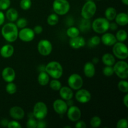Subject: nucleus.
Returning a JSON list of instances; mask_svg holds the SVG:
<instances>
[{"instance_id": "6", "label": "nucleus", "mask_w": 128, "mask_h": 128, "mask_svg": "<svg viewBox=\"0 0 128 128\" xmlns=\"http://www.w3.org/2000/svg\"><path fill=\"white\" fill-rule=\"evenodd\" d=\"M114 72L122 80H126L128 77V65L126 62L120 61L114 64Z\"/></svg>"}, {"instance_id": "36", "label": "nucleus", "mask_w": 128, "mask_h": 128, "mask_svg": "<svg viewBox=\"0 0 128 128\" xmlns=\"http://www.w3.org/2000/svg\"><path fill=\"white\" fill-rule=\"evenodd\" d=\"M11 5L10 0H0V10L4 11L8 9Z\"/></svg>"}, {"instance_id": "15", "label": "nucleus", "mask_w": 128, "mask_h": 128, "mask_svg": "<svg viewBox=\"0 0 128 128\" xmlns=\"http://www.w3.org/2000/svg\"><path fill=\"white\" fill-rule=\"evenodd\" d=\"M2 77L6 82H13L16 77L15 71L11 67L5 68L2 72Z\"/></svg>"}, {"instance_id": "25", "label": "nucleus", "mask_w": 128, "mask_h": 128, "mask_svg": "<svg viewBox=\"0 0 128 128\" xmlns=\"http://www.w3.org/2000/svg\"><path fill=\"white\" fill-rule=\"evenodd\" d=\"M6 18L11 22H14L18 18V12L14 8H10L6 12Z\"/></svg>"}, {"instance_id": "13", "label": "nucleus", "mask_w": 128, "mask_h": 128, "mask_svg": "<svg viewBox=\"0 0 128 128\" xmlns=\"http://www.w3.org/2000/svg\"><path fill=\"white\" fill-rule=\"evenodd\" d=\"M53 108L56 113L62 115L67 112L68 105L62 100H57L54 102Z\"/></svg>"}, {"instance_id": "39", "label": "nucleus", "mask_w": 128, "mask_h": 128, "mask_svg": "<svg viewBox=\"0 0 128 128\" xmlns=\"http://www.w3.org/2000/svg\"><path fill=\"white\" fill-rule=\"evenodd\" d=\"M28 21L25 18H20L17 21V22H16V26H17L18 28H19L22 29L24 28H26V26H27Z\"/></svg>"}, {"instance_id": "18", "label": "nucleus", "mask_w": 128, "mask_h": 128, "mask_svg": "<svg viewBox=\"0 0 128 128\" xmlns=\"http://www.w3.org/2000/svg\"><path fill=\"white\" fill-rule=\"evenodd\" d=\"M102 43L106 46H112L117 42V39L116 36L111 33H105L102 35L101 39Z\"/></svg>"}, {"instance_id": "48", "label": "nucleus", "mask_w": 128, "mask_h": 128, "mask_svg": "<svg viewBox=\"0 0 128 128\" xmlns=\"http://www.w3.org/2000/svg\"><path fill=\"white\" fill-rule=\"evenodd\" d=\"M9 121H8L7 120H3L1 121V124L3 126H8V124Z\"/></svg>"}, {"instance_id": "9", "label": "nucleus", "mask_w": 128, "mask_h": 128, "mask_svg": "<svg viewBox=\"0 0 128 128\" xmlns=\"http://www.w3.org/2000/svg\"><path fill=\"white\" fill-rule=\"evenodd\" d=\"M68 85L70 88L74 90H78L83 86V80L80 75L72 74L68 79Z\"/></svg>"}, {"instance_id": "32", "label": "nucleus", "mask_w": 128, "mask_h": 128, "mask_svg": "<svg viewBox=\"0 0 128 128\" xmlns=\"http://www.w3.org/2000/svg\"><path fill=\"white\" fill-rule=\"evenodd\" d=\"M118 88L121 92L127 93L128 92V82L127 81L122 80L118 83Z\"/></svg>"}, {"instance_id": "11", "label": "nucleus", "mask_w": 128, "mask_h": 128, "mask_svg": "<svg viewBox=\"0 0 128 128\" xmlns=\"http://www.w3.org/2000/svg\"><path fill=\"white\" fill-rule=\"evenodd\" d=\"M35 33L33 30L28 28H24L21 29L18 32V37L21 41L24 42H30L34 38Z\"/></svg>"}, {"instance_id": "37", "label": "nucleus", "mask_w": 128, "mask_h": 128, "mask_svg": "<svg viewBox=\"0 0 128 128\" xmlns=\"http://www.w3.org/2000/svg\"><path fill=\"white\" fill-rule=\"evenodd\" d=\"M104 75H105L106 76H111L114 74V69L112 66H106L103 69V71H102Z\"/></svg>"}, {"instance_id": "7", "label": "nucleus", "mask_w": 128, "mask_h": 128, "mask_svg": "<svg viewBox=\"0 0 128 128\" xmlns=\"http://www.w3.org/2000/svg\"><path fill=\"white\" fill-rule=\"evenodd\" d=\"M112 52L118 59L121 60H126L128 57V50L126 44L122 42H116L113 45Z\"/></svg>"}, {"instance_id": "50", "label": "nucleus", "mask_w": 128, "mask_h": 128, "mask_svg": "<svg viewBox=\"0 0 128 128\" xmlns=\"http://www.w3.org/2000/svg\"><path fill=\"white\" fill-rule=\"evenodd\" d=\"M122 3L124 4L125 5H128V0H121Z\"/></svg>"}, {"instance_id": "3", "label": "nucleus", "mask_w": 128, "mask_h": 128, "mask_svg": "<svg viewBox=\"0 0 128 128\" xmlns=\"http://www.w3.org/2000/svg\"><path fill=\"white\" fill-rule=\"evenodd\" d=\"M110 22L106 18H99L93 21L92 28L96 33H105L110 30Z\"/></svg>"}, {"instance_id": "5", "label": "nucleus", "mask_w": 128, "mask_h": 128, "mask_svg": "<svg viewBox=\"0 0 128 128\" xmlns=\"http://www.w3.org/2000/svg\"><path fill=\"white\" fill-rule=\"evenodd\" d=\"M97 10V7L94 2L88 1L81 10V16L85 20H90L94 16Z\"/></svg>"}, {"instance_id": "2", "label": "nucleus", "mask_w": 128, "mask_h": 128, "mask_svg": "<svg viewBox=\"0 0 128 128\" xmlns=\"http://www.w3.org/2000/svg\"><path fill=\"white\" fill-rule=\"evenodd\" d=\"M45 71L49 76L54 79L61 78L63 74V69L60 62L57 61H51L46 65Z\"/></svg>"}, {"instance_id": "12", "label": "nucleus", "mask_w": 128, "mask_h": 128, "mask_svg": "<svg viewBox=\"0 0 128 128\" xmlns=\"http://www.w3.org/2000/svg\"><path fill=\"white\" fill-rule=\"evenodd\" d=\"M68 117L70 121L72 122H76L81 117V111L78 107L75 106H71L67 111Z\"/></svg>"}, {"instance_id": "31", "label": "nucleus", "mask_w": 128, "mask_h": 128, "mask_svg": "<svg viewBox=\"0 0 128 128\" xmlns=\"http://www.w3.org/2000/svg\"><path fill=\"white\" fill-rule=\"evenodd\" d=\"M62 87L61 82L57 79L52 80L50 82V88L54 91H60V89Z\"/></svg>"}, {"instance_id": "16", "label": "nucleus", "mask_w": 128, "mask_h": 128, "mask_svg": "<svg viewBox=\"0 0 128 128\" xmlns=\"http://www.w3.org/2000/svg\"><path fill=\"white\" fill-rule=\"evenodd\" d=\"M10 116L14 120H21L24 117V111L20 106H14L11 108L10 111Z\"/></svg>"}, {"instance_id": "17", "label": "nucleus", "mask_w": 128, "mask_h": 128, "mask_svg": "<svg viewBox=\"0 0 128 128\" xmlns=\"http://www.w3.org/2000/svg\"><path fill=\"white\" fill-rule=\"evenodd\" d=\"M70 44L72 48L77 50L84 47L86 44V41L83 38L78 36L77 37L71 38L70 41Z\"/></svg>"}, {"instance_id": "42", "label": "nucleus", "mask_w": 128, "mask_h": 128, "mask_svg": "<svg viewBox=\"0 0 128 128\" xmlns=\"http://www.w3.org/2000/svg\"><path fill=\"white\" fill-rule=\"evenodd\" d=\"M35 34H40L41 33H42V31H43V29H42V27L41 26H35L33 30Z\"/></svg>"}, {"instance_id": "30", "label": "nucleus", "mask_w": 128, "mask_h": 128, "mask_svg": "<svg viewBox=\"0 0 128 128\" xmlns=\"http://www.w3.org/2000/svg\"><path fill=\"white\" fill-rule=\"evenodd\" d=\"M6 92L10 94H14L17 91V86L12 82H8L6 87Z\"/></svg>"}, {"instance_id": "19", "label": "nucleus", "mask_w": 128, "mask_h": 128, "mask_svg": "<svg viewBox=\"0 0 128 128\" xmlns=\"http://www.w3.org/2000/svg\"><path fill=\"white\" fill-rule=\"evenodd\" d=\"M60 94L61 98L66 101L72 100L73 97V92H72V89L67 86L61 87V88L60 90Z\"/></svg>"}, {"instance_id": "22", "label": "nucleus", "mask_w": 128, "mask_h": 128, "mask_svg": "<svg viewBox=\"0 0 128 128\" xmlns=\"http://www.w3.org/2000/svg\"><path fill=\"white\" fill-rule=\"evenodd\" d=\"M116 22L120 26H126L128 24V15L125 12H121L116 15Z\"/></svg>"}, {"instance_id": "14", "label": "nucleus", "mask_w": 128, "mask_h": 128, "mask_svg": "<svg viewBox=\"0 0 128 128\" xmlns=\"http://www.w3.org/2000/svg\"><path fill=\"white\" fill-rule=\"evenodd\" d=\"M76 99L80 103H87L91 99V93L88 90L80 89L76 94Z\"/></svg>"}, {"instance_id": "40", "label": "nucleus", "mask_w": 128, "mask_h": 128, "mask_svg": "<svg viewBox=\"0 0 128 128\" xmlns=\"http://www.w3.org/2000/svg\"><path fill=\"white\" fill-rule=\"evenodd\" d=\"M128 127V121L126 119H122L118 122L116 128H127Z\"/></svg>"}, {"instance_id": "46", "label": "nucleus", "mask_w": 128, "mask_h": 128, "mask_svg": "<svg viewBox=\"0 0 128 128\" xmlns=\"http://www.w3.org/2000/svg\"><path fill=\"white\" fill-rule=\"evenodd\" d=\"M4 20H5L4 14V13L2 12V11H0V26H1V25L4 23Z\"/></svg>"}, {"instance_id": "27", "label": "nucleus", "mask_w": 128, "mask_h": 128, "mask_svg": "<svg viewBox=\"0 0 128 128\" xmlns=\"http://www.w3.org/2000/svg\"><path fill=\"white\" fill-rule=\"evenodd\" d=\"M59 22V17L56 14H51L48 17L47 22L50 26L56 25Z\"/></svg>"}, {"instance_id": "38", "label": "nucleus", "mask_w": 128, "mask_h": 128, "mask_svg": "<svg viewBox=\"0 0 128 128\" xmlns=\"http://www.w3.org/2000/svg\"><path fill=\"white\" fill-rule=\"evenodd\" d=\"M38 122L33 118H30L26 123V127L28 128H36Z\"/></svg>"}, {"instance_id": "45", "label": "nucleus", "mask_w": 128, "mask_h": 128, "mask_svg": "<svg viewBox=\"0 0 128 128\" xmlns=\"http://www.w3.org/2000/svg\"><path fill=\"white\" fill-rule=\"evenodd\" d=\"M110 29L112 31H115L118 29V24L116 22H112L110 24Z\"/></svg>"}, {"instance_id": "1", "label": "nucleus", "mask_w": 128, "mask_h": 128, "mask_svg": "<svg viewBox=\"0 0 128 128\" xmlns=\"http://www.w3.org/2000/svg\"><path fill=\"white\" fill-rule=\"evenodd\" d=\"M18 28L14 23H8L4 25L1 34L4 38L10 42H14L18 38Z\"/></svg>"}, {"instance_id": "8", "label": "nucleus", "mask_w": 128, "mask_h": 128, "mask_svg": "<svg viewBox=\"0 0 128 128\" xmlns=\"http://www.w3.org/2000/svg\"><path fill=\"white\" fill-rule=\"evenodd\" d=\"M34 117L38 120H44L48 114V108L43 102H38L34 105L33 109Z\"/></svg>"}, {"instance_id": "34", "label": "nucleus", "mask_w": 128, "mask_h": 128, "mask_svg": "<svg viewBox=\"0 0 128 128\" xmlns=\"http://www.w3.org/2000/svg\"><path fill=\"white\" fill-rule=\"evenodd\" d=\"M91 126L92 128H99L101 124V120L98 116H94L91 120Z\"/></svg>"}, {"instance_id": "21", "label": "nucleus", "mask_w": 128, "mask_h": 128, "mask_svg": "<svg viewBox=\"0 0 128 128\" xmlns=\"http://www.w3.org/2000/svg\"><path fill=\"white\" fill-rule=\"evenodd\" d=\"M84 72L85 76L88 78H91L93 77L96 72L94 64L91 62H86L84 66Z\"/></svg>"}, {"instance_id": "43", "label": "nucleus", "mask_w": 128, "mask_h": 128, "mask_svg": "<svg viewBox=\"0 0 128 128\" xmlns=\"http://www.w3.org/2000/svg\"><path fill=\"white\" fill-rule=\"evenodd\" d=\"M75 127L76 128H86V124L84 121H78V122L76 124Z\"/></svg>"}, {"instance_id": "51", "label": "nucleus", "mask_w": 128, "mask_h": 128, "mask_svg": "<svg viewBox=\"0 0 128 128\" xmlns=\"http://www.w3.org/2000/svg\"><path fill=\"white\" fill-rule=\"evenodd\" d=\"M97 1H100V0H97Z\"/></svg>"}, {"instance_id": "47", "label": "nucleus", "mask_w": 128, "mask_h": 128, "mask_svg": "<svg viewBox=\"0 0 128 128\" xmlns=\"http://www.w3.org/2000/svg\"><path fill=\"white\" fill-rule=\"evenodd\" d=\"M123 103L126 108H128V94H126L123 99Z\"/></svg>"}, {"instance_id": "35", "label": "nucleus", "mask_w": 128, "mask_h": 128, "mask_svg": "<svg viewBox=\"0 0 128 128\" xmlns=\"http://www.w3.org/2000/svg\"><path fill=\"white\" fill-rule=\"evenodd\" d=\"M101 38L98 36H94L91 38L89 41V45L90 47H94L99 45L101 42Z\"/></svg>"}, {"instance_id": "28", "label": "nucleus", "mask_w": 128, "mask_h": 128, "mask_svg": "<svg viewBox=\"0 0 128 128\" xmlns=\"http://www.w3.org/2000/svg\"><path fill=\"white\" fill-rule=\"evenodd\" d=\"M80 30L78 28L76 27H70L66 31L67 35L71 38L77 37L80 35Z\"/></svg>"}, {"instance_id": "49", "label": "nucleus", "mask_w": 128, "mask_h": 128, "mask_svg": "<svg viewBox=\"0 0 128 128\" xmlns=\"http://www.w3.org/2000/svg\"><path fill=\"white\" fill-rule=\"evenodd\" d=\"M99 62V59L97 58H94L92 60V63L93 64H97Z\"/></svg>"}, {"instance_id": "26", "label": "nucleus", "mask_w": 128, "mask_h": 128, "mask_svg": "<svg viewBox=\"0 0 128 128\" xmlns=\"http://www.w3.org/2000/svg\"><path fill=\"white\" fill-rule=\"evenodd\" d=\"M116 15H117V11L115 8L112 7L108 8L105 11V16L108 21H113L114 20H115Z\"/></svg>"}, {"instance_id": "23", "label": "nucleus", "mask_w": 128, "mask_h": 128, "mask_svg": "<svg viewBox=\"0 0 128 128\" xmlns=\"http://www.w3.org/2000/svg\"><path fill=\"white\" fill-rule=\"evenodd\" d=\"M102 61L106 66H112L115 64V58L112 54L110 53H106L103 55L102 58Z\"/></svg>"}, {"instance_id": "24", "label": "nucleus", "mask_w": 128, "mask_h": 128, "mask_svg": "<svg viewBox=\"0 0 128 128\" xmlns=\"http://www.w3.org/2000/svg\"><path fill=\"white\" fill-rule=\"evenodd\" d=\"M38 81L41 86H46L50 82V76L46 71L41 72L38 78Z\"/></svg>"}, {"instance_id": "33", "label": "nucleus", "mask_w": 128, "mask_h": 128, "mask_svg": "<svg viewBox=\"0 0 128 128\" xmlns=\"http://www.w3.org/2000/svg\"><path fill=\"white\" fill-rule=\"evenodd\" d=\"M32 6L31 0H21L20 2V7L23 10H28Z\"/></svg>"}, {"instance_id": "20", "label": "nucleus", "mask_w": 128, "mask_h": 128, "mask_svg": "<svg viewBox=\"0 0 128 128\" xmlns=\"http://www.w3.org/2000/svg\"><path fill=\"white\" fill-rule=\"evenodd\" d=\"M14 52V47L11 44H6L2 46L0 50L1 56L4 58H9L13 55Z\"/></svg>"}, {"instance_id": "10", "label": "nucleus", "mask_w": 128, "mask_h": 128, "mask_svg": "<svg viewBox=\"0 0 128 128\" xmlns=\"http://www.w3.org/2000/svg\"><path fill=\"white\" fill-rule=\"evenodd\" d=\"M38 50L42 56H48L52 52V45L48 40H42L40 41L38 43Z\"/></svg>"}, {"instance_id": "44", "label": "nucleus", "mask_w": 128, "mask_h": 128, "mask_svg": "<svg viewBox=\"0 0 128 128\" xmlns=\"http://www.w3.org/2000/svg\"><path fill=\"white\" fill-rule=\"evenodd\" d=\"M46 127V122H45V121H44L43 120H39V121L38 122L37 128H44Z\"/></svg>"}, {"instance_id": "41", "label": "nucleus", "mask_w": 128, "mask_h": 128, "mask_svg": "<svg viewBox=\"0 0 128 128\" xmlns=\"http://www.w3.org/2000/svg\"><path fill=\"white\" fill-rule=\"evenodd\" d=\"M7 126L9 128H21V125L16 120L9 122Z\"/></svg>"}, {"instance_id": "29", "label": "nucleus", "mask_w": 128, "mask_h": 128, "mask_svg": "<svg viewBox=\"0 0 128 128\" xmlns=\"http://www.w3.org/2000/svg\"><path fill=\"white\" fill-rule=\"evenodd\" d=\"M116 38L117 39V41H118L119 42H123L124 41H125L127 40L128 34L126 32V31H124V30H120L116 33Z\"/></svg>"}, {"instance_id": "4", "label": "nucleus", "mask_w": 128, "mask_h": 128, "mask_svg": "<svg viewBox=\"0 0 128 128\" xmlns=\"http://www.w3.org/2000/svg\"><path fill=\"white\" fill-rule=\"evenodd\" d=\"M55 13L58 15H65L70 10V2L67 0H55L52 4Z\"/></svg>"}]
</instances>
